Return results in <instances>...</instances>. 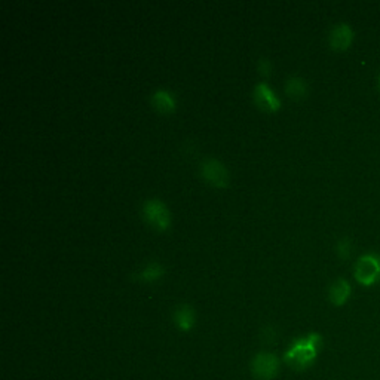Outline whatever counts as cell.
<instances>
[{"label":"cell","instance_id":"obj_1","mask_svg":"<svg viewBox=\"0 0 380 380\" xmlns=\"http://www.w3.org/2000/svg\"><path fill=\"white\" fill-rule=\"evenodd\" d=\"M323 348V336L309 333L291 341L284 353V361L294 370H306L318 358Z\"/></svg>","mask_w":380,"mask_h":380},{"label":"cell","instance_id":"obj_2","mask_svg":"<svg viewBox=\"0 0 380 380\" xmlns=\"http://www.w3.org/2000/svg\"><path fill=\"white\" fill-rule=\"evenodd\" d=\"M143 220L158 232H165L171 226V212L165 202L159 198H147L142 204Z\"/></svg>","mask_w":380,"mask_h":380},{"label":"cell","instance_id":"obj_3","mask_svg":"<svg viewBox=\"0 0 380 380\" xmlns=\"http://www.w3.org/2000/svg\"><path fill=\"white\" fill-rule=\"evenodd\" d=\"M353 276L365 287H372L380 281V255L377 252H365L355 266H353Z\"/></svg>","mask_w":380,"mask_h":380},{"label":"cell","instance_id":"obj_4","mask_svg":"<svg viewBox=\"0 0 380 380\" xmlns=\"http://www.w3.org/2000/svg\"><path fill=\"white\" fill-rule=\"evenodd\" d=\"M199 174L207 183L219 189L227 187L231 180L229 170L226 168V165L220 159L214 156L204 158V161H202L199 165Z\"/></svg>","mask_w":380,"mask_h":380},{"label":"cell","instance_id":"obj_5","mask_svg":"<svg viewBox=\"0 0 380 380\" xmlns=\"http://www.w3.org/2000/svg\"><path fill=\"white\" fill-rule=\"evenodd\" d=\"M251 373L257 380H273L280 373V360L271 352H259L251 361Z\"/></svg>","mask_w":380,"mask_h":380},{"label":"cell","instance_id":"obj_6","mask_svg":"<svg viewBox=\"0 0 380 380\" xmlns=\"http://www.w3.org/2000/svg\"><path fill=\"white\" fill-rule=\"evenodd\" d=\"M252 100L264 111H278L281 109V98L276 95L268 82H259L252 88Z\"/></svg>","mask_w":380,"mask_h":380},{"label":"cell","instance_id":"obj_7","mask_svg":"<svg viewBox=\"0 0 380 380\" xmlns=\"http://www.w3.org/2000/svg\"><path fill=\"white\" fill-rule=\"evenodd\" d=\"M355 33L346 22H337L328 32V45L334 50H346L352 42Z\"/></svg>","mask_w":380,"mask_h":380},{"label":"cell","instance_id":"obj_8","mask_svg":"<svg viewBox=\"0 0 380 380\" xmlns=\"http://www.w3.org/2000/svg\"><path fill=\"white\" fill-rule=\"evenodd\" d=\"M150 104L159 113L168 115V113H172L177 107V97L168 88H156V90L150 94Z\"/></svg>","mask_w":380,"mask_h":380},{"label":"cell","instance_id":"obj_9","mask_svg":"<svg viewBox=\"0 0 380 380\" xmlns=\"http://www.w3.org/2000/svg\"><path fill=\"white\" fill-rule=\"evenodd\" d=\"M163 275H165V268H163V264L156 260H150L143 266V268L135 271L131 275V278L134 281L150 284V283L159 281Z\"/></svg>","mask_w":380,"mask_h":380},{"label":"cell","instance_id":"obj_10","mask_svg":"<svg viewBox=\"0 0 380 380\" xmlns=\"http://www.w3.org/2000/svg\"><path fill=\"white\" fill-rule=\"evenodd\" d=\"M172 321L179 330L190 332L196 324V312L192 306L187 305V303H182V305L174 308Z\"/></svg>","mask_w":380,"mask_h":380},{"label":"cell","instance_id":"obj_11","mask_svg":"<svg viewBox=\"0 0 380 380\" xmlns=\"http://www.w3.org/2000/svg\"><path fill=\"white\" fill-rule=\"evenodd\" d=\"M352 294V287L345 278H336V280L328 285V300L334 306H344Z\"/></svg>","mask_w":380,"mask_h":380},{"label":"cell","instance_id":"obj_12","mask_svg":"<svg viewBox=\"0 0 380 380\" xmlns=\"http://www.w3.org/2000/svg\"><path fill=\"white\" fill-rule=\"evenodd\" d=\"M284 91L291 100H303L309 94V83L301 76L291 74L285 79Z\"/></svg>","mask_w":380,"mask_h":380},{"label":"cell","instance_id":"obj_13","mask_svg":"<svg viewBox=\"0 0 380 380\" xmlns=\"http://www.w3.org/2000/svg\"><path fill=\"white\" fill-rule=\"evenodd\" d=\"M353 252V243L352 239L348 236H344L337 239L336 243V255L339 256V259L341 260H348Z\"/></svg>","mask_w":380,"mask_h":380},{"label":"cell","instance_id":"obj_14","mask_svg":"<svg viewBox=\"0 0 380 380\" xmlns=\"http://www.w3.org/2000/svg\"><path fill=\"white\" fill-rule=\"evenodd\" d=\"M273 66H272V61L269 58L266 57H260L257 60V72L264 76V78H268V76H271V72H272Z\"/></svg>","mask_w":380,"mask_h":380},{"label":"cell","instance_id":"obj_15","mask_svg":"<svg viewBox=\"0 0 380 380\" xmlns=\"http://www.w3.org/2000/svg\"><path fill=\"white\" fill-rule=\"evenodd\" d=\"M379 88H380V76H379Z\"/></svg>","mask_w":380,"mask_h":380}]
</instances>
